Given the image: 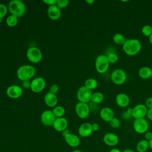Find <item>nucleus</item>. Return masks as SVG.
I'll use <instances>...</instances> for the list:
<instances>
[{
    "mask_svg": "<svg viewBox=\"0 0 152 152\" xmlns=\"http://www.w3.org/2000/svg\"><path fill=\"white\" fill-rule=\"evenodd\" d=\"M145 105L148 109L152 108V97H148L146 99Z\"/></svg>",
    "mask_w": 152,
    "mask_h": 152,
    "instance_id": "f704fd0d",
    "label": "nucleus"
},
{
    "mask_svg": "<svg viewBox=\"0 0 152 152\" xmlns=\"http://www.w3.org/2000/svg\"><path fill=\"white\" fill-rule=\"evenodd\" d=\"M92 132V125L88 122L83 123L78 128V134L81 137H87L90 136Z\"/></svg>",
    "mask_w": 152,
    "mask_h": 152,
    "instance_id": "dca6fc26",
    "label": "nucleus"
},
{
    "mask_svg": "<svg viewBox=\"0 0 152 152\" xmlns=\"http://www.w3.org/2000/svg\"><path fill=\"white\" fill-rule=\"evenodd\" d=\"M107 56L110 64H115L119 60V56L115 53H110Z\"/></svg>",
    "mask_w": 152,
    "mask_h": 152,
    "instance_id": "c756f323",
    "label": "nucleus"
},
{
    "mask_svg": "<svg viewBox=\"0 0 152 152\" xmlns=\"http://www.w3.org/2000/svg\"><path fill=\"white\" fill-rule=\"evenodd\" d=\"M124 52L129 56H134L140 52L141 49V42L136 39H129L122 45Z\"/></svg>",
    "mask_w": 152,
    "mask_h": 152,
    "instance_id": "f257e3e1",
    "label": "nucleus"
},
{
    "mask_svg": "<svg viewBox=\"0 0 152 152\" xmlns=\"http://www.w3.org/2000/svg\"><path fill=\"white\" fill-rule=\"evenodd\" d=\"M147 107L145 104H138L133 107L132 116L135 118V119L144 118V116L147 115Z\"/></svg>",
    "mask_w": 152,
    "mask_h": 152,
    "instance_id": "f8f14e48",
    "label": "nucleus"
},
{
    "mask_svg": "<svg viewBox=\"0 0 152 152\" xmlns=\"http://www.w3.org/2000/svg\"><path fill=\"white\" fill-rule=\"evenodd\" d=\"M141 31L142 34L149 37L152 34V27L150 25H145L142 27Z\"/></svg>",
    "mask_w": 152,
    "mask_h": 152,
    "instance_id": "c85d7f7f",
    "label": "nucleus"
},
{
    "mask_svg": "<svg viewBox=\"0 0 152 152\" xmlns=\"http://www.w3.org/2000/svg\"><path fill=\"white\" fill-rule=\"evenodd\" d=\"M109 152H121L118 148H112L110 150Z\"/></svg>",
    "mask_w": 152,
    "mask_h": 152,
    "instance_id": "c03bdc74",
    "label": "nucleus"
},
{
    "mask_svg": "<svg viewBox=\"0 0 152 152\" xmlns=\"http://www.w3.org/2000/svg\"><path fill=\"white\" fill-rule=\"evenodd\" d=\"M36 74L35 68L30 65L21 66L17 71V75L19 80L24 81L30 80Z\"/></svg>",
    "mask_w": 152,
    "mask_h": 152,
    "instance_id": "f03ea898",
    "label": "nucleus"
},
{
    "mask_svg": "<svg viewBox=\"0 0 152 152\" xmlns=\"http://www.w3.org/2000/svg\"><path fill=\"white\" fill-rule=\"evenodd\" d=\"M84 86L91 90L95 89L97 87V81L94 78H88L86 80Z\"/></svg>",
    "mask_w": 152,
    "mask_h": 152,
    "instance_id": "a878e982",
    "label": "nucleus"
},
{
    "mask_svg": "<svg viewBox=\"0 0 152 152\" xmlns=\"http://www.w3.org/2000/svg\"><path fill=\"white\" fill-rule=\"evenodd\" d=\"M26 55L28 59L33 63H38L42 59V52L36 47H31L28 49Z\"/></svg>",
    "mask_w": 152,
    "mask_h": 152,
    "instance_id": "0eeeda50",
    "label": "nucleus"
},
{
    "mask_svg": "<svg viewBox=\"0 0 152 152\" xmlns=\"http://www.w3.org/2000/svg\"><path fill=\"white\" fill-rule=\"evenodd\" d=\"M113 40L117 45H123L126 40L125 36L121 33H116L113 37Z\"/></svg>",
    "mask_w": 152,
    "mask_h": 152,
    "instance_id": "393cba45",
    "label": "nucleus"
},
{
    "mask_svg": "<svg viewBox=\"0 0 152 152\" xmlns=\"http://www.w3.org/2000/svg\"><path fill=\"white\" fill-rule=\"evenodd\" d=\"M132 110H133V108H132V107H128V108L126 109V112H127L128 114H129V115H131L132 116Z\"/></svg>",
    "mask_w": 152,
    "mask_h": 152,
    "instance_id": "79ce46f5",
    "label": "nucleus"
},
{
    "mask_svg": "<svg viewBox=\"0 0 152 152\" xmlns=\"http://www.w3.org/2000/svg\"><path fill=\"white\" fill-rule=\"evenodd\" d=\"M65 142L72 147H76L79 145L80 143V140L79 137L75 135L72 134L71 132L64 137Z\"/></svg>",
    "mask_w": 152,
    "mask_h": 152,
    "instance_id": "aec40b11",
    "label": "nucleus"
},
{
    "mask_svg": "<svg viewBox=\"0 0 152 152\" xmlns=\"http://www.w3.org/2000/svg\"><path fill=\"white\" fill-rule=\"evenodd\" d=\"M122 116L125 118V119H128V118H129L131 116H132L131 115H129V114H128L126 111H125L124 112H123V113H122Z\"/></svg>",
    "mask_w": 152,
    "mask_h": 152,
    "instance_id": "a19ab883",
    "label": "nucleus"
},
{
    "mask_svg": "<svg viewBox=\"0 0 152 152\" xmlns=\"http://www.w3.org/2000/svg\"><path fill=\"white\" fill-rule=\"evenodd\" d=\"M109 124H110V125L112 128H119L120 126V125H121L120 121L118 118H116L115 117H114L109 122Z\"/></svg>",
    "mask_w": 152,
    "mask_h": 152,
    "instance_id": "7c9ffc66",
    "label": "nucleus"
},
{
    "mask_svg": "<svg viewBox=\"0 0 152 152\" xmlns=\"http://www.w3.org/2000/svg\"><path fill=\"white\" fill-rule=\"evenodd\" d=\"M133 128L135 132L138 134H143L147 132L149 124L148 121L144 118L136 119L133 123Z\"/></svg>",
    "mask_w": 152,
    "mask_h": 152,
    "instance_id": "6e6552de",
    "label": "nucleus"
},
{
    "mask_svg": "<svg viewBox=\"0 0 152 152\" xmlns=\"http://www.w3.org/2000/svg\"><path fill=\"white\" fill-rule=\"evenodd\" d=\"M92 94L91 90L83 86L78 88L77 93V97L80 102L87 103L91 101Z\"/></svg>",
    "mask_w": 152,
    "mask_h": 152,
    "instance_id": "423d86ee",
    "label": "nucleus"
},
{
    "mask_svg": "<svg viewBox=\"0 0 152 152\" xmlns=\"http://www.w3.org/2000/svg\"><path fill=\"white\" fill-rule=\"evenodd\" d=\"M92 125V129H93V131H97L99 130V125L97 123H93Z\"/></svg>",
    "mask_w": 152,
    "mask_h": 152,
    "instance_id": "ea45409f",
    "label": "nucleus"
},
{
    "mask_svg": "<svg viewBox=\"0 0 152 152\" xmlns=\"http://www.w3.org/2000/svg\"><path fill=\"white\" fill-rule=\"evenodd\" d=\"M69 133H70V131H69V130H68V129H65V130H64V131L62 132L63 137H64L65 135H66L67 134H69Z\"/></svg>",
    "mask_w": 152,
    "mask_h": 152,
    "instance_id": "37998d69",
    "label": "nucleus"
},
{
    "mask_svg": "<svg viewBox=\"0 0 152 152\" xmlns=\"http://www.w3.org/2000/svg\"><path fill=\"white\" fill-rule=\"evenodd\" d=\"M86 2L87 3H88V4H93L94 2V1L93 0H86Z\"/></svg>",
    "mask_w": 152,
    "mask_h": 152,
    "instance_id": "a18cd8bd",
    "label": "nucleus"
},
{
    "mask_svg": "<svg viewBox=\"0 0 152 152\" xmlns=\"http://www.w3.org/2000/svg\"><path fill=\"white\" fill-rule=\"evenodd\" d=\"M100 116L102 120L109 122L114 118V112L111 108L104 107L100 110Z\"/></svg>",
    "mask_w": 152,
    "mask_h": 152,
    "instance_id": "6ab92c4d",
    "label": "nucleus"
},
{
    "mask_svg": "<svg viewBox=\"0 0 152 152\" xmlns=\"http://www.w3.org/2000/svg\"><path fill=\"white\" fill-rule=\"evenodd\" d=\"M144 137H145V140H146L148 141H149L150 140H151L152 139V132H150V131L146 132L145 133Z\"/></svg>",
    "mask_w": 152,
    "mask_h": 152,
    "instance_id": "4c0bfd02",
    "label": "nucleus"
},
{
    "mask_svg": "<svg viewBox=\"0 0 152 152\" xmlns=\"http://www.w3.org/2000/svg\"><path fill=\"white\" fill-rule=\"evenodd\" d=\"M7 13V7L5 5L0 4V19L4 18Z\"/></svg>",
    "mask_w": 152,
    "mask_h": 152,
    "instance_id": "2f4dec72",
    "label": "nucleus"
},
{
    "mask_svg": "<svg viewBox=\"0 0 152 152\" xmlns=\"http://www.w3.org/2000/svg\"><path fill=\"white\" fill-rule=\"evenodd\" d=\"M72 152H83V151H81V150H74Z\"/></svg>",
    "mask_w": 152,
    "mask_h": 152,
    "instance_id": "8fccbe9b",
    "label": "nucleus"
},
{
    "mask_svg": "<svg viewBox=\"0 0 152 152\" xmlns=\"http://www.w3.org/2000/svg\"><path fill=\"white\" fill-rule=\"evenodd\" d=\"M129 98L125 93H121L116 96V103L117 105L121 107H126L129 104Z\"/></svg>",
    "mask_w": 152,
    "mask_h": 152,
    "instance_id": "a211bd4d",
    "label": "nucleus"
},
{
    "mask_svg": "<svg viewBox=\"0 0 152 152\" xmlns=\"http://www.w3.org/2000/svg\"><path fill=\"white\" fill-rule=\"evenodd\" d=\"M49 92L53 93V94H56V93H58V90H59V87L57 84H54L53 85L51 86V87H50V90H49Z\"/></svg>",
    "mask_w": 152,
    "mask_h": 152,
    "instance_id": "72a5a7b5",
    "label": "nucleus"
},
{
    "mask_svg": "<svg viewBox=\"0 0 152 152\" xmlns=\"http://www.w3.org/2000/svg\"><path fill=\"white\" fill-rule=\"evenodd\" d=\"M46 86L45 80L42 77H36L31 81L30 89L33 92L39 93L45 88Z\"/></svg>",
    "mask_w": 152,
    "mask_h": 152,
    "instance_id": "9b49d317",
    "label": "nucleus"
},
{
    "mask_svg": "<svg viewBox=\"0 0 152 152\" xmlns=\"http://www.w3.org/2000/svg\"><path fill=\"white\" fill-rule=\"evenodd\" d=\"M7 96L12 99H17L21 96L23 90L21 87L17 85H12L9 86L6 91Z\"/></svg>",
    "mask_w": 152,
    "mask_h": 152,
    "instance_id": "ddd939ff",
    "label": "nucleus"
},
{
    "mask_svg": "<svg viewBox=\"0 0 152 152\" xmlns=\"http://www.w3.org/2000/svg\"><path fill=\"white\" fill-rule=\"evenodd\" d=\"M2 23V19H0V23Z\"/></svg>",
    "mask_w": 152,
    "mask_h": 152,
    "instance_id": "3c124183",
    "label": "nucleus"
},
{
    "mask_svg": "<svg viewBox=\"0 0 152 152\" xmlns=\"http://www.w3.org/2000/svg\"><path fill=\"white\" fill-rule=\"evenodd\" d=\"M53 126L54 129L58 132H63L64 130L66 129L68 126V121L64 118H56Z\"/></svg>",
    "mask_w": 152,
    "mask_h": 152,
    "instance_id": "f3484780",
    "label": "nucleus"
},
{
    "mask_svg": "<svg viewBox=\"0 0 152 152\" xmlns=\"http://www.w3.org/2000/svg\"><path fill=\"white\" fill-rule=\"evenodd\" d=\"M110 78L114 84L116 85H122L126 80V74L122 69H116L112 71Z\"/></svg>",
    "mask_w": 152,
    "mask_h": 152,
    "instance_id": "39448f33",
    "label": "nucleus"
},
{
    "mask_svg": "<svg viewBox=\"0 0 152 152\" xmlns=\"http://www.w3.org/2000/svg\"><path fill=\"white\" fill-rule=\"evenodd\" d=\"M68 4L69 1L68 0H57L56 5L61 9L66 7Z\"/></svg>",
    "mask_w": 152,
    "mask_h": 152,
    "instance_id": "473e14b6",
    "label": "nucleus"
},
{
    "mask_svg": "<svg viewBox=\"0 0 152 152\" xmlns=\"http://www.w3.org/2000/svg\"><path fill=\"white\" fill-rule=\"evenodd\" d=\"M104 100V95L101 92H96L92 94L91 101L93 103L99 104Z\"/></svg>",
    "mask_w": 152,
    "mask_h": 152,
    "instance_id": "b1692460",
    "label": "nucleus"
},
{
    "mask_svg": "<svg viewBox=\"0 0 152 152\" xmlns=\"http://www.w3.org/2000/svg\"><path fill=\"white\" fill-rule=\"evenodd\" d=\"M8 10L11 15H15L17 17H20L26 12V6L20 0H13L9 3Z\"/></svg>",
    "mask_w": 152,
    "mask_h": 152,
    "instance_id": "7ed1b4c3",
    "label": "nucleus"
},
{
    "mask_svg": "<svg viewBox=\"0 0 152 152\" xmlns=\"http://www.w3.org/2000/svg\"><path fill=\"white\" fill-rule=\"evenodd\" d=\"M109 64L107 56L104 55H99L95 61L96 69L100 74L106 72L109 67Z\"/></svg>",
    "mask_w": 152,
    "mask_h": 152,
    "instance_id": "20e7f679",
    "label": "nucleus"
},
{
    "mask_svg": "<svg viewBox=\"0 0 152 152\" xmlns=\"http://www.w3.org/2000/svg\"><path fill=\"white\" fill-rule=\"evenodd\" d=\"M148 148V141L145 139L140 141L136 145V149L138 152H145L146 151H147Z\"/></svg>",
    "mask_w": 152,
    "mask_h": 152,
    "instance_id": "5701e85b",
    "label": "nucleus"
},
{
    "mask_svg": "<svg viewBox=\"0 0 152 152\" xmlns=\"http://www.w3.org/2000/svg\"><path fill=\"white\" fill-rule=\"evenodd\" d=\"M56 117L53 114L52 110H47L44 111L40 117V119L43 125L46 126H53Z\"/></svg>",
    "mask_w": 152,
    "mask_h": 152,
    "instance_id": "9d476101",
    "label": "nucleus"
},
{
    "mask_svg": "<svg viewBox=\"0 0 152 152\" xmlns=\"http://www.w3.org/2000/svg\"><path fill=\"white\" fill-rule=\"evenodd\" d=\"M149 42H150V43H151V44H152V34L150 35V36L149 37Z\"/></svg>",
    "mask_w": 152,
    "mask_h": 152,
    "instance_id": "09e8293b",
    "label": "nucleus"
},
{
    "mask_svg": "<svg viewBox=\"0 0 152 152\" xmlns=\"http://www.w3.org/2000/svg\"><path fill=\"white\" fill-rule=\"evenodd\" d=\"M90 106L87 103L79 102L76 104L75 112L77 116L81 119H85L89 115Z\"/></svg>",
    "mask_w": 152,
    "mask_h": 152,
    "instance_id": "1a4fd4ad",
    "label": "nucleus"
},
{
    "mask_svg": "<svg viewBox=\"0 0 152 152\" xmlns=\"http://www.w3.org/2000/svg\"><path fill=\"white\" fill-rule=\"evenodd\" d=\"M138 74L142 79H148L152 77V69L148 66H142L139 69Z\"/></svg>",
    "mask_w": 152,
    "mask_h": 152,
    "instance_id": "4be33fe9",
    "label": "nucleus"
},
{
    "mask_svg": "<svg viewBox=\"0 0 152 152\" xmlns=\"http://www.w3.org/2000/svg\"><path fill=\"white\" fill-rule=\"evenodd\" d=\"M48 15L50 19L56 20L59 19L61 15V9L56 5L49 6L48 8Z\"/></svg>",
    "mask_w": 152,
    "mask_h": 152,
    "instance_id": "4468645a",
    "label": "nucleus"
},
{
    "mask_svg": "<svg viewBox=\"0 0 152 152\" xmlns=\"http://www.w3.org/2000/svg\"><path fill=\"white\" fill-rule=\"evenodd\" d=\"M44 100L45 104L50 107H54L58 103V99L55 94L52 93L50 92H48L46 94Z\"/></svg>",
    "mask_w": 152,
    "mask_h": 152,
    "instance_id": "412c9836",
    "label": "nucleus"
},
{
    "mask_svg": "<svg viewBox=\"0 0 152 152\" xmlns=\"http://www.w3.org/2000/svg\"><path fill=\"white\" fill-rule=\"evenodd\" d=\"M52 112L53 113V114L55 115L56 117L57 118H61L62 117L64 114H65V109L61 106H55Z\"/></svg>",
    "mask_w": 152,
    "mask_h": 152,
    "instance_id": "cd10ccee",
    "label": "nucleus"
},
{
    "mask_svg": "<svg viewBox=\"0 0 152 152\" xmlns=\"http://www.w3.org/2000/svg\"><path fill=\"white\" fill-rule=\"evenodd\" d=\"M103 140L107 145L115 146L118 143L119 138L115 134L112 132H108L104 134Z\"/></svg>",
    "mask_w": 152,
    "mask_h": 152,
    "instance_id": "2eb2a0df",
    "label": "nucleus"
},
{
    "mask_svg": "<svg viewBox=\"0 0 152 152\" xmlns=\"http://www.w3.org/2000/svg\"><path fill=\"white\" fill-rule=\"evenodd\" d=\"M6 23L9 27H14L18 23V17L13 15H10L7 18Z\"/></svg>",
    "mask_w": 152,
    "mask_h": 152,
    "instance_id": "bb28decb",
    "label": "nucleus"
},
{
    "mask_svg": "<svg viewBox=\"0 0 152 152\" xmlns=\"http://www.w3.org/2000/svg\"><path fill=\"white\" fill-rule=\"evenodd\" d=\"M43 2L50 6V5H56L57 0H43Z\"/></svg>",
    "mask_w": 152,
    "mask_h": 152,
    "instance_id": "c9c22d12",
    "label": "nucleus"
},
{
    "mask_svg": "<svg viewBox=\"0 0 152 152\" xmlns=\"http://www.w3.org/2000/svg\"><path fill=\"white\" fill-rule=\"evenodd\" d=\"M149 143V148H150L152 150V139L148 141Z\"/></svg>",
    "mask_w": 152,
    "mask_h": 152,
    "instance_id": "de8ad7c7",
    "label": "nucleus"
},
{
    "mask_svg": "<svg viewBox=\"0 0 152 152\" xmlns=\"http://www.w3.org/2000/svg\"><path fill=\"white\" fill-rule=\"evenodd\" d=\"M122 152H135V151H133L132 150H131V149H126V150H124Z\"/></svg>",
    "mask_w": 152,
    "mask_h": 152,
    "instance_id": "49530a36",
    "label": "nucleus"
},
{
    "mask_svg": "<svg viewBox=\"0 0 152 152\" xmlns=\"http://www.w3.org/2000/svg\"><path fill=\"white\" fill-rule=\"evenodd\" d=\"M147 116V118L149 120L152 121V108L148 109Z\"/></svg>",
    "mask_w": 152,
    "mask_h": 152,
    "instance_id": "58836bf2",
    "label": "nucleus"
},
{
    "mask_svg": "<svg viewBox=\"0 0 152 152\" xmlns=\"http://www.w3.org/2000/svg\"><path fill=\"white\" fill-rule=\"evenodd\" d=\"M30 85H31V82L30 80H27V81H24L22 83V86L24 88H30Z\"/></svg>",
    "mask_w": 152,
    "mask_h": 152,
    "instance_id": "e433bc0d",
    "label": "nucleus"
}]
</instances>
